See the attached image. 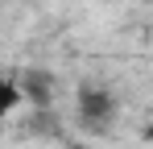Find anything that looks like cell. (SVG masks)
<instances>
[{"instance_id":"cell-1","label":"cell","mask_w":153,"mask_h":149,"mask_svg":"<svg viewBox=\"0 0 153 149\" xmlns=\"http://www.w3.org/2000/svg\"><path fill=\"white\" fill-rule=\"evenodd\" d=\"M120 120V99L100 79H83L75 91V124L87 137H108Z\"/></svg>"},{"instance_id":"cell-2","label":"cell","mask_w":153,"mask_h":149,"mask_svg":"<svg viewBox=\"0 0 153 149\" xmlns=\"http://www.w3.org/2000/svg\"><path fill=\"white\" fill-rule=\"evenodd\" d=\"M13 83H17V91H21V104H33L37 112H46L54 104V74L50 71H42V66H29V71L21 74H13Z\"/></svg>"},{"instance_id":"cell-3","label":"cell","mask_w":153,"mask_h":149,"mask_svg":"<svg viewBox=\"0 0 153 149\" xmlns=\"http://www.w3.org/2000/svg\"><path fill=\"white\" fill-rule=\"evenodd\" d=\"M17 108H21V91H17L13 74H0V120H8Z\"/></svg>"}]
</instances>
